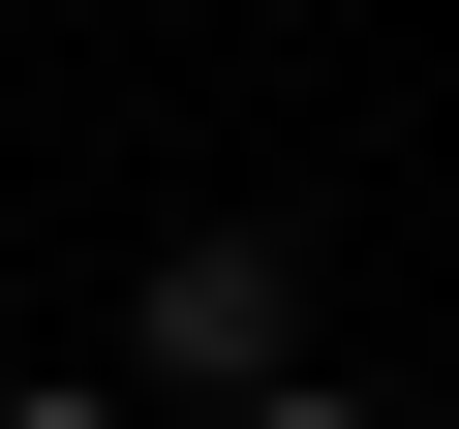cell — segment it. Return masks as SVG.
I'll return each instance as SVG.
<instances>
[{
	"instance_id": "cell-3",
	"label": "cell",
	"mask_w": 459,
	"mask_h": 429,
	"mask_svg": "<svg viewBox=\"0 0 459 429\" xmlns=\"http://www.w3.org/2000/svg\"><path fill=\"white\" fill-rule=\"evenodd\" d=\"M0 429H123V398H0Z\"/></svg>"
},
{
	"instance_id": "cell-1",
	"label": "cell",
	"mask_w": 459,
	"mask_h": 429,
	"mask_svg": "<svg viewBox=\"0 0 459 429\" xmlns=\"http://www.w3.org/2000/svg\"><path fill=\"white\" fill-rule=\"evenodd\" d=\"M153 368H184V398H276V368H307V276L246 246V214H214V246H153Z\"/></svg>"
},
{
	"instance_id": "cell-2",
	"label": "cell",
	"mask_w": 459,
	"mask_h": 429,
	"mask_svg": "<svg viewBox=\"0 0 459 429\" xmlns=\"http://www.w3.org/2000/svg\"><path fill=\"white\" fill-rule=\"evenodd\" d=\"M214 429H368V398H307V368H276V398H214Z\"/></svg>"
}]
</instances>
